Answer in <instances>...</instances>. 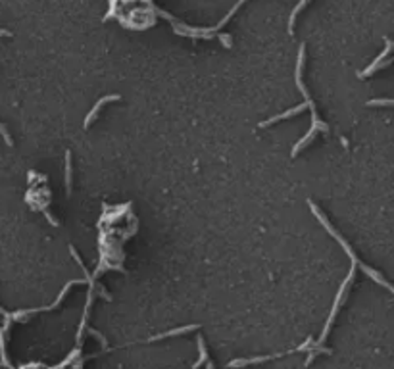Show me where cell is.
<instances>
[{
  "label": "cell",
  "mask_w": 394,
  "mask_h": 369,
  "mask_svg": "<svg viewBox=\"0 0 394 369\" xmlns=\"http://www.w3.org/2000/svg\"><path fill=\"white\" fill-rule=\"evenodd\" d=\"M304 56H306V46L302 44L300 46V52H298V64H296V87L300 88V93L304 95V100H306V106L312 110V117H314V127H317V129H321V131H329V127L325 125V123H321V119L317 117V112H315V106H314V100L310 98V95H308V88L304 87V83H302V68H304Z\"/></svg>",
  "instance_id": "obj_1"
},
{
  "label": "cell",
  "mask_w": 394,
  "mask_h": 369,
  "mask_svg": "<svg viewBox=\"0 0 394 369\" xmlns=\"http://www.w3.org/2000/svg\"><path fill=\"white\" fill-rule=\"evenodd\" d=\"M358 262H359V260H358ZM358 262H352L350 273H348V277H346V279H344V283L341 285V289H339V294H337V298H335L333 310H331V316H329V319H327V325H325V329H323V334L319 336V343H315V346H319V344L323 343L325 336H327V333H329V329H331V325H333V319H335V316L339 314V308H341V302H342V298H344V292H346L348 285H350L352 279H354V273H356V265H358Z\"/></svg>",
  "instance_id": "obj_2"
},
{
  "label": "cell",
  "mask_w": 394,
  "mask_h": 369,
  "mask_svg": "<svg viewBox=\"0 0 394 369\" xmlns=\"http://www.w3.org/2000/svg\"><path fill=\"white\" fill-rule=\"evenodd\" d=\"M388 50H390V43L386 41V48H385V52H381V54H379V56H377V58H375V62H373V64L369 66L368 70L359 71V73H358V77H361V79H366V77H369L371 73H375V71L379 70V68H385V66H388V64H390V60H388V62H383V60H385V56H386V54H388Z\"/></svg>",
  "instance_id": "obj_3"
},
{
  "label": "cell",
  "mask_w": 394,
  "mask_h": 369,
  "mask_svg": "<svg viewBox=\"0 0 394 369\" xmlns=\"http://www.w3.org/2000/svg\"><path fill=\"white\" fill-rule=\"evenodd\" d=\"M114 100H119V97H117V95H108V97L100 98L97 104H95V108H93V110H90V112L87 114V117H85V127H88L90 123L95 121V117H97L98 112L102 110V106H106L108 102H114Z\"/></svg>",
  "instance_id": "obj_4"
},
{
  "label": "cell",
  "mask_w": 394,
  "mask_h": 369,
  "mask_svg": "<svg viewBox=\"0 0 394 369\" xmlns=\"http://www.w3.org/2000/svg\"><path fill=\"white\" fill-rule=\"evenodd\" d=\"M304 108H308V106H306V104L296 106V108H292V110H289V112H283V114L275 115V117H271V119H267V121L260 123V127H267V125H271V123H277V121H281V119H287V117H290V115L300 114V112H304Z\"/></svg>",
  "instance_id": "obj_5"
},
{
  "label": "cell",
  "mask_w": 394,
  "mask_h": 369,
  "mask_svg": "<svg viewBox=\"0 0 394 369\" xmlns=\"http://www.w3.org/2000/svg\"><path fill=\"white\" fill-rule=\"evenodd\" d=\"M317 131H319V129H317V127H314V125H312V129H310V131H308V135H306V137H302V139H300V141H298L296 144H294V148H292V154H290V156H296L298 152H300V150L304 148V146H306V144H310V141H312V137H314V135H315V133H317Z\"/></svg>",
  "instance_id": "obj_6"
},
{
  "label": "cell",
  "mask_w": 394,
  "mask_h": 369,
  "mask_svg": "<svg viewBox=\"0 0 394 369\" xmlns=\"http://www.w3.org/2000/svg\"><path fill=\"white\" fill-rule=\"evenodd\" d=\"M194 329H198V325H187V327H181V329H173V331H169V333H164V334H158V336H152L150 341H160V339H167V336H175V334L189 333V331H194Z\"/></svg>",
  "instance_id": "obj_7"
},
{
  "label": "cell",
  "mask_w": 394,
  "mask_h": 369,
  "mask_svg": "<svg viewBox=\"0 0 394 369\" xmlns=\"http://www.w3.org/2000/svg\"><path fill=\"white\" fill-rule=\"evenodd\" d=\"M308 2H310V0H300V2H298V6H294V10L290 12V16H289V33H290V35L294 33L292 29H294V21H296V16L300 14V10H304V6H306Z\"/></svg>",
  "instance_id": "obj_8"
},
{
  "label": "cell",
  "mask_w": 394,
  "mask_h": 369,
  "mask_svg": "<svg viewBox=\"0 0 394 369\" xmlns=\"http://www.w3.org/2000/svg\"><path fill=\"white\" fill-rule=\"evenodd\" d=\"M66 189L68 194L71 193V154L66 152Z\"/></svg>",
  "instance_id": "obj_9"
},
{
  "label": "cell",
  "mask_w": 394,
  "mask_h": 369,
  "mask_svg": "<svg viewBox=\"0 0 394 369\" xmlns=\"http://www.w3.org/2000/svg\"><path fill=\"white\" fill-rule=\"evenodd\" d=\"M198 348H200V360L194 363V367H196V365H202V363L206 361V358H208V354H206V348H204V341H202V339H198Z\"/></svg>",
  "instance_id": "obj_10"
},
{
  "label": "cell",
  "mask_w": 394,
  "mask_h": 369,
  "mask_svg": "<svg viewBox=\"0 0 394 369\" xmlns=\"http://www.w3.org/2000/svg\"><path fill=\"white\" fill-rule=\"evenodd\" d=\"M368 106H394V100H390V98H381V100H369Z\"/></svg>",
  "instance_id": "obj_11"
},
{
  "label": "cell",
  "mask_w": 394,
  "mask_h": 369,
  "mask_svg": "<svg viewBox=\"0 0 394 369\" xmlns=\"http://www.w3.org/2000/svg\"><path fill=\"white\" fill-rule=\"evenodd\" d=\"M0 135L4 137L6 144H8V146H12V139H10V135H8V131H6V127H4V125H0Z\"/></svg>",
  "instance_id": "obj_12"
},
{
  "label": "cell",
  "mask_w": 394,
  "mask_h": 369,
  "mask_svg": "<svg viewBox=\"0 0 394 369\" xmlns=\"http://www.w3.org/2000/svg\"><path fill=\"white\" fill-rule=\"evenodd\" d=\"M219 39H221V43L225 44L227 48L231 46V37H229V35H223V33H221V35H219Z\"/></svg>",
  "instance_id": "obj_13"
}]
</instances>
